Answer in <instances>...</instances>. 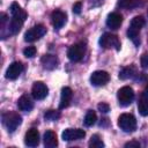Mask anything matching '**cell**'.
Returning a JSON list of instances; mask_svg holds the SVG:
<instances>
[{
  "mask_svg": "<svg viewBox=\"0 0 148 148\" xmlns=\"http://www.w3.org/2000/svg\"><path fill=\"white\" fill-rule=\"evenodd\" d=\"M145 25V18L140 15L138 16H134L131 21V24H130V28L127 30V36L128 38L136 45L139 46L140 45V38H139V32L141 30V28Z\"/></svg>",
  "mask_w": 148,
  "mask_h": 148,
  "instance_id": "cell-1",
  "label": "cell"
},
{
  "mask_svg": "<svg viewBox=\"0 0 148 148\" xmlns=\"http://www.w3.org/2000/svg\"><path fill=\"white\" fill-rule=\"evenodd\" d=\"M2 124L8 132H14L22 123V117L15 111H7L1 116Z\"/></svg>",
  "mask_w": 148,
  "mask_h": 148,
  "instance_id": "cell-2",
  "label": "cell"
},
{
  "mask_svg": "<svg viewBox=\"0 0 148 148\" xmlns=\"http://www.w3.org/2000/svg\"><path fill=\"white\" fill-rule=\"evenodd\" d=\"M118 126L120 127L121 131L126 133L134 132L136 128V120L133 114L131 113H123L118 118Z\"/></svg>",
  "mask_w": 148,
  "mask_h": 148,
  "instance_id": "cell-3",
  "label": "cell"
},
{
  "mask_svg": "<svg viewBox=\"0 0 148 148\" xmlns=\"http://www.w3.org/2000/svg\"><path fill=\"white\" fill-rule=\"evenodd\" d=\"M86 53V46L83 43H76L68 47L67 50V57L73 62H79L83 59Z\"/></svg>",
  "mask_w": 148,
  "mask_h": 148,
  "instance_id": "cell-4",
  "label": "cell"
},
{
  "mask_svg": "<svg viewBox=\"0 0 148 148\" xmlns=\"http://www.w3.org/2000/svg\"><path fill=\"white\" fill-rule=\"evenodd\" d=\"M117 98L120 106H128L134 99V90L131 87L125 86L118 90Z\"/></svg>",
  "mask_w": 148,
  "mask_h": 148,
  "instance_id": "cell-5",
  "label": "cell"
},
{
  "mask_svg": "<svg viewBox=\"0 0 148 148\" xmlns=\"http://www.w3.org/2000/svg\"><path fill=\"white\" fill-rule=\"evenodd\" d=\"M99 45L103 49H111V47H113L116 51L120 50V40H119V38L116 35H112V34H109V32H105V34H103L101 36Z\"/></svg>",
  "mask_w": 148,
  "mask_h": 148,
  "instance_id": "cell-6",
  "label": "cell"
},
{
  "mask_svg": "<svg viewBox=\"0 0 148 148\" xmlns=\"http://www.w3.org/2000/svg\"><path fill=\"white\" fill-rule=\"evenodd\" d=\"M45 34H46V28L43 24H37V25H34L32 28H30L29 30L25 31L24 40L32 43V42L39 39L40 37H43Z\"/></svg>",
  "mask_w": 148,
  "mask_h": 148,
  "instance_id": "cell-7",
  "label": "cell"
},
{
  "mask_svg": "<svg viewBox=\"0 0 148 148\" xmlns=\"http://www.w3.org/2000/svg\"><path fill=\"white\" fill-rule=\"evenodd\" d=\"M110 80V75L105 71H95L90 75V83L95 87L105 86Z\"/></svg>",
  "mask_w": 148,
  "mask_h": 148,
  "instance_id": "cell-8",
  "label": "cell"
},
{
  "mask_svg": "<svg viewBox=\"0 0 148 148\" xmlns=\"http://www.w3.org/2000/svg\"><path fill=\"white\" fill-rule=\"evenodd\" d=\"M49 94V88L46 87L45 83H43L42 81H36L32 86V89H31V95L37 101H40V99H44Z\"/></svg>",
  "mask_w": 148,
  "mask_h": 148,
  "instance_id": "cell-9",
  "label": "cell"
},
{
  "mask_svg": "<svg viewBox=\"0 0 148 148\" xmlns=\"http://www.w3.org/2000/svg\"><path fill=\"white\" fill-rule=\"evenodd\" d=\"M84 136H86V132L81 128H66L61 134V138L64 141L80 140V139H83Z\"/></svg>",
  "mask_w": 148,
  "mask_h": 148,
  "instance_id": "cell-10",
  "label": "cell"
},
{
  "mask_svg": "<svg viewBox=\"0 0 148 148\" xmlns=\"http://www.w3.org/2000/svg\"><path fill=\"white\" fill-rule=\"evenodd\" d=\"M22 71H23V65H22L20 61H14V62H12V64L8 66L5 76H6V79H8V80H16V79L21 75Z\"/></svg>",
  "mask_w": 148,
  "mask_h": 148,
  "instance_id": "cell-11",
  "label": "cell"
},
{
  "mask_svg": "<svg viewBox=\"0 0 148 148\" xmlns=\"http://www.w3.org/2000/svg\"><path fill=\"white\" fill-rule=\"evenodd\" d=\"M24 143L28 147H36L39 143V133L37 128H30L24 135Z\"/></svg>",
  "mask_w": 148,
  "mask_h": 148,
  "instance_id": "cell-12",
  "label": "cell"
},
{
  "mask_svg": "<svg viewBox=\"0 0 148 148\" xmlns=\"http://www.w3.org/2000/svg\"><path fill=\"white\" fill-rule=\"evenodd\" d=\"M51 21H52V24H53L54 29L59 30L66 23V14L64 12L57 9V10L52 12V14H51Z\"/></svg>",
  "mask_w": 148,
  "mask_h": 148,
  "instance_id": "cell-13",
  "label": "cell"
},
{
  "mask_svg": "<svg viewBox=\"0 0 148 148\" xmlns=\"http://www.w3.org/2000/svg\"><path fill=\"white\" fill-rule=\"evenodd\" d=\"M40 64L43 65V67L45 69H49V71H52L54 68H57L58 64H59V60L56 56L53 54H44L40 59Z\"/></svg>",
  "mask_w": 148,
  "mask_h": 148,
  "instance_id": "cell-14",
  "label": "cell"
},
{
  "mask_svg": "<svg viewBox=\"0 0 148 148\" xmlns=\"http://www.w3.org/2000/svg\"><path fill=\"white\" fill-rule=\"evenodd\" d=\"M123 23V16L119 13H110L106 17V25L113 30L118 29Z\"/></svg>",
  "mask_w": 148,
  "mask_h": 148,
  "instance_id": "cell-15",
  "label": "cell"
},
{
  "mask_svg": "<svg viewBox=\"0 0 148 148\" xmlns=\"http://www.w3.org/2000/svg\"><path fill=\"white\" fill-rule=\"evenodd\" d=\"M73 97V91L69 87H64L61 89V95H60V103H59V109H65L69 105Z\"/></svg>",
  "mask_w": 148,
  "mask_h": 148,
  "instance_id": "cell-16",
  "label": "cell"
},
{
  "mask_svg": "<svg viewBox=\"0 0 148 148\" xmlns=\"http://www.w3.org/2000/svg\"><path fill=\"white\" fill-rule=\"evenodd\" d=\"M10 14H12V17L15 18V20H18L21 22L24 23L25 18H27V13L25 10H23L21 8V6L17 3V2H13L10 5Z\"/></svg>",
  "mask_w": 148,
  "mask_h": 148,
  "instance_id": "cell-17",
  "label": "cell"
},
{
  "mask_svg": "<svg viewBox=\"0 0 148 148\" xmlns=\"http://www.w3.org/2000/svg\"><path fill=\"white\" fill-rule=\"evenodd\" d=\"M17 106L21 111H25V112H29L32 110L34 108V102L32 99L30 98L29 95H22L18 99H17Z\"/></svg>",
  "mask_w": 148,
  "mask_h": 148,
  "instance_id": "cell-18",
  "label": "cell"
},
{
  "mask_svg": "<svg viewBox=\"0 0 148 148\" xmlns=\"http://www.w3.org/2000/svg\"><path fill=\"white\" fill-rule=\"evenodd\" d=\"M138 75L136 68L134 65H130L126 67H123L119 72V79L120 80H128V79H134Z\"/></svg>",
  "mask_w": 148,
  "mask_h": 148,
  "instance_id": "cell-19",
  "label": "cell"
},
{
  "mask_svg": "<svg viewBox=\"0 0 148 148\" xmlns=\"http://www.w3.org/2000/svg\"><path fill=\"white\" fill-rule=\"evenodd\" d=\"M44 146L46 148H54L58 146V139H57V134L53 131H46L44 133Z\"/></svg>",
  "mask_w": 148,
  "mask_h": 148,
  "instance_id": "cell-20",
  "label": "cell"
},
{
  "mask_svg": "<svg viewBox=\"0 0 148 148\" xmlns=\"http://www.w3.org/2000/svg\"><path fill=\"white\" fill-rule=\"evenodd\" d=\"M145 1L143 0H120L118 2V5L121 8H126V9H133V8H138L143 6Z\"/></svg>",
  "mask_w": 148,
  "mask_h": 148,
  "instance_id": "cell-21",
  "label": "cell"
},
{
  "mask_svg": "<svg viewBox=\"0 0 148 148\" xmlns=\"http://www.w3.org/2000/svg\"><path fill=\"white\" fill-rule=\"evenodd\" d=\"M138 110L139 113L143 117L148 116V97L147 96H141V98L138 102Z\"/></svg>",
  "mask_w": 148,
  "mask_h": 148,
  "instance_id": "cell-22",
  "label": "cell"
},
{
  "mask_svg": "<svg viewBox=\"0 0 148 148\" xmlns=\"http://www.w3.org/2000/svg\"><path fill=\"white\" fill-rule=\"evenodd\" d=\"M97 120V116H96V112L92 111V110H88V112L86 113L84 116V125L86 126H92Z\"/></svg>",
  "mask_w": 148,
  "mask_h": 148,
  "instance_id": "cell-23",
  "label": "cell"
},
{
  "mask_svg": "<svg viewBox=\"0 0 148 148\" xmlns=\"http://www.w3.org/2000/svg\"><path fill=\"white\" fill-rule=\"evenodd\" d=\"M89 147H91V148H102V147H104V142L102 141V139L99 138L98 134H94L90 138Z\"/></svg>",
  "mask_w": 148,
  "mask_h": 148,
  "instance_id": "cell-24",
  "label": "cell"
},
{
  "mask_svg": "<svg viewBox=\"0 0 148 148\" xmlns=\"http://www.w3.org/2000/svg\"><path fill=\"white\" fill-rule=\"evenodd\" d=\"M44 118H45V120L54 121V120H57V119L60 118V112L59 111H56V110H47L44 113Z\"/></svg>",
  "mask_w": 148,
  "mask_h": 148,
  "instance_id": "cell-25",
  "label": "cell"
},
{
  "mask_svg": "<svg viewBox=\"0 0 148 148\" xmlns=\"http://www.w3.org/2000/svg\"><path fill=\"white\" fill-rule=\"evenodd\" d=\"M23 54L27 58H34L36 56V47L35 46H28L23 50Z\"/></svg>",
  "mask_w": 148,
  "mask_h": 148,
  "instance_id": "cell-26",
  "label": "cell"
},
{
  "mask_svg": "<svg viewBox=\"0 0 148 148\" xmlns=\"http://www.w3.org/2000/svg\"><path fill=\"white\" fill-rule=\"evenodd\" d=\"M97 109H98V111H101L102 113H106V112L110 111V105H109L108 103L102 102V103H99V104L97 105Z\"/></svg>",
  "mask_w": 148,
  "mask_h": 148,
  "instance_id": "cell-27",
  "label": "cell"
},
{
  "mask_svg": "<svg viewBox=\"0 0 148 148\" xmlns=\"http://www.w3.org/2000/svg\"><path fill=\"white\" fill-rule=\"evenodd\" d=\"M140 62H141L142 68H145V69H147V68H148V52H145V53L141 56Z\"/></svg>",
  "mask_w": 148,
  "mask_h": 148,
  "instance_id": "cell-28",
  "label": "cell"
},
{
  "mask_svg": "<svg viewBox=\"0 0 148 148\" xmlns=\"http://www.w3.org/2000/svg\"><path fill=\"white\" fill-rule=\"evenodd\" d=\"M81 9H82V3H81V2H75V3L73 5V13L80 14V13H81Z\"/></svg>",
  "mask_w": 148,
  "mask_h": 148,
  "instance_id": "cell-29",
  "label": "cell"
},
{
  "mask_svg": "<svg viewBox=\"0 0 148 148\" xmlns=\"http://www.w3.org/2000/svg\"><path fill=\"white\" fill-rule=\"evenodd\" d=\"M125 147L126 148H128V147H135V148H138V147H140V143L138 141H130V142L125 143Z\"/></svg>",
  "mask_w": 148,
  "mask_h": 148,
  "instance_id": "cell-30",
  "label": "cell"
},
{
  "mask_svg": "<svg viewBox=\"0 0 148 148\" xmlns=\"http://www.w3.org/2000/svg\"><path fill=\"white\" fill-rule=\"evenodd\" d=\"M143 96H147V97H148V84L146 86V88H145V90H143Z\"/></svg>",
  "mask_w": 148,
  "mask_h": 148,
  "instance_id": "cell-31",
  "label": "cell"
},
{
  "mask_svg": "<svg viewBox=\"0 0 148 148\" xmlns=\"http://www.w3.org/2000/svg\"><path fill=\"white\" fill-rule=\"evenodd\" d=\"M147 17H148V9H147Z\"/></svg>",
  "mask_w": 148,
  "mask_h": 148,
  "instance_id": "cell-32",
  "label": "cell"
}]
</instances>
